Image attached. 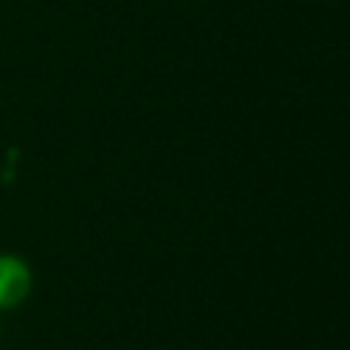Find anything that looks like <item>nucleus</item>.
<instances>
[{"mask_svg": "<svg viewBox=\"0 0 350 350\" xmlns=\"http://www.w3.org/2000/svg\"><path fill=\"white\" fill-rule=\"evenodd\" d=\"M33 293V268L14 252H0V312L22 306Z\"/></svg>", "mask_w": 350, "mask_h": 350, "instance_id": "nucleus-1", "label": "nucleus"}, {"mask_svg": "<svg viewBox=\"0 0 350 350\" xmlns=\"http://www.w3.org/2000/svg\"><path fill=\"white\" fill-rule=\"evenodd\" d=\"M0 314H3V312H0ZM0 331H3V320H0Z\"/></svg>", "mask_w": 350, "mask_h": 350, "instance_id": "nucleus-2", "label": "nucleus"}]
</instances>
